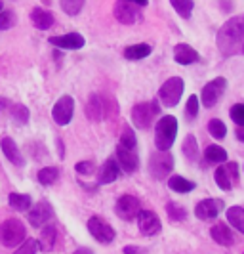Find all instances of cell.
<instances>
[{"label":"cell","mask_w":244,"mask_h":254,"mask_svg":"<svg viewBox=\"0 0 244 254\" xmlns=\"http://www.w3.org/2000/svg\"><path fill=\"white\" fill-rule=\"evenodd\" d=\"M216 44H218L219 52L223 56H233L237 48L244 44V13L243 15H235L231 19H227L221 29L218 31L216 37Z\"/></svg>","instance_id":"obj_1"},{"label":"cell","mask_w":244,"mask_h":254,"mask_svg":"<svg viewBox=\"0 0 244 254\" xmlns=\"http://www.w3.org/2000/svg\"><path fill=\"white\" fill-rule=\"evenodd\" d=\"M178 136V119L166 115L154 125V145L158 151H170Z\"/></svg>","instance_id":"obj_2"},{"label":"cell","mask_w":244,"mask_h":254,"mask_svg":"<svg viewBox=\"0 0 244 254\" xmlns=\"http://www.w3.org/2000/svg\"><path fill=\"white\" fill-rule=\"evenodd\" d=\"M27 229L21 220L17 218H8L0 224V245L6 249H15L25 241Z\"/></svg>","instance_id":"obj_3"},{"label":"cell","mask_w":244,"mask_h":254,"mask_svg":"<svg viewBox=\"0 0 244 254\" xmlns=\"http://www.w3.org/2000/svg\"><path fill=\"white\" fill-rule=\"evenodd\" d=\"M160 113V105L156 100L153 102H143V103H136L132 107V123L138 128H149L154 123V117Z\"/></svg>","instance_id":"obj_4"},{"label":"cell","mask_w":244,"mask_h":254,"mask_svg":"<svg viewBox=\"0 0 244 254\" xmlns=\"http://www.w3.org/2000/svg\"><path fill=\"white\" fill-rule=\"evenodd\" d=\"M185 90V82L181 76H172L158 90V100L164 107H176L180 103L181 96Z\"/></svg>","instance_id":"obj_5"},{"label":"cell","mask_w":244,"mask_h":254,"mask_svg":"<svg viewBox=\"0 0 244 254\" xmlns=\"http://www.w3.org/2000/svg\"><path fill=\"white\" fill-rule=\"evenodd\" d=\"M174 170V157L168 151L153 153L149 157V174L154 180H166Z\"/></svg>","instance_id":"obj_6"},{"label":"cell","mask_w":244,"mask_h":254,"mask_svg":"<svg viewBox=\"0 0 244 254\" xmlns=\"http://www.w3.org/2000/svg\"><path fill=\"white\" fill-rule=\"evenodd\" d=\"M225 90H227V78L225 76H216L214 80H210L202 88V92H200V103L204 105L206 109L216 107L219 100L223 98Z\"/></svg>","instance_id":"obj_7"},{"label":"cell","mask_w":244,"mask_h":254,"mask_svg":"<svg viewBox=\"0 0 244 254\" xmlns=\"http://www.w3.org/2000/svg\"><path fill=\"white\" fill-rule=\"evenodd\" d=\"M142 6L134 4V2H128V0H116L115 8H113V15L118 23L122 25H134L138 21H142Z\"/></svg>","instance_id":"obj_8"},{"label":"cell","mask_w":244,"mask_h":254,"mask_svg":"<svg viewBox=\"0 0 244 254\" xmlns=\"http://www.w3.org/2000/svg\"><path fill=\"white\" fill-rule=\"evenodd\" d=\"M214 180H216V184H218L219 190L231 191L233 186L239 184V165L233 163V161L225 163V165H221L219 168H216Z\"/></svg>","instance_id":"obj_9"},{"label":"cell","mask_w":244,"mask_h":254,"mask_svg":"<svg viewBox=\"0 0 244 254\" xmlns=\"http://www.w3.org/2000/svg\"><path fill=\"white\" fill-rule=\"evenodd\" d=\"M88 231H90L92 237L99 243L107 245V243L115 241V229H113V226L99 216H92L88 220Z\"/></svg>","instance_id":"obj_10"},{"label":"cell","mask_w":244,"mask_h":254,"mask_svg":"<svg viewBox=\"0 0 244 254\" xmlns=\"http://www.w3.org/2000/svg\"><path fill=\"white\" fill-rule=\"evenodd\" d=\"M140 210H142V204H140V199L138 197H134V195H120L118 197V201L115 204V212L118 218H122V220H134V218H138L140 214Z\"/></svg>","instance_id":"obj_11"},{"label":"cell","mask_w":244,"mask_h":254,"mask_svg":"<svg viewBox=\"0 0 244 254\" xmlns=\"http://www.w3.org/2000/svg\"><path fill=\"white\" fill-rule=\"evenodd\" d=\"M73 115H75V100H73L71 96H61V98L55 102L53 109H51L53 121H55L59 127H67V125L71 123Z\"/></svg>","instance_id":"obj_12"},{"label":"cell","mask_w":244,"mask_h":254,"mask_svg":"<svg viewBox=\"0 0 244 254\" xmlns=\"http://www.w3.org/2000/svg\"><path fill=\"white\" fill-rule=\"evenodd\" d=\"M27 212H29V214H27V220H29V224H31L33 228H44L51 218H53V208H51V204L46 203V201H40V203H37L35 206H31Z\"/></svg>","instance_id":"obj_13"},{"label":"cell","mask_w":244,"mask_h":254,"mask_svg":"<svg viewBox=\"0 0 244 254\" xmlns=\"http://www.w3.org/2000/svg\"><path fill=\"white\" fill-rule=\"evenodd\" d=\"M225 208V203L223 199H216V197H210V199H204L195 206V216L198 220H214L221 214V210Z\"/></svg>","instance_id":"obj_14"},{"label":"cell","mask_w":244,"mask_h":254,"mask_svg":"<svg viewBox=\"0 0 244 254\" xmlns=\"http://www.w3.org/2000/svg\"><path fill=\"white\" fill-rule=\"evenodd\" d=\"M86 117L94 121V123H99L105 117H111L109 115V107H107V102L105 98L99 96V94H92L86 102Z\"/></svg>","instance_id":"obj_15"},{"label":"cell","mask_w":244,"mask_h":254,"mask_svg":"<svg viewBox=\"0 0 244 254\" xmlns=\"http://www.w3.org/2000/svg\"><path fill=\"white\" fill-rule=\"evenodd\" d=\"M138 226H140V231L147 237H153L156 233H160L162 229V222L160 218L154 214L153 210H140L138 214Z\"/></svg>","instance_id":"obj_16"},{"label":"cell","mask_w":244,"mask_h":254,"mask_svg":"<svg viewBox=\"0 0 244 254\" xmlns=\"http://www.w3.org/2000/svg\"><path fill=\"white\" fill-rule=\"evenodd\" d=\"M48 42L51 46H55L57 50H80L86 44V40L80 33H67V35H59V37H50Z\"/></svg>","instance_id":"obj_17"},{"label":"cell","mask_w":244,"mask_h":254,"mask_svg":"<svg viewBox=\"0 0 244 254\" xmlns=\"http://www.w3.org/2000/svg\"><path fill=\"white\" fill-rule=\"evenodd\" d=\"M116 159H118L120 168L124 172H128V174L136 172L138 166H140V157H138L136 149H126L122 145H116Z\"/></svg>","instance_id":"obj_18"},{"label":"cell","mask_w":244,"mask_h":254,"mask_svg":"<svg viewBox=\"0 0 244 254\" xmlns=\"http://www.w3.org/2000/svg\"><path fill=\"white\" fill-rule=\"evenodd\" d=\"M0 149H2V153L6 155V159H8L13 166H17V168H23V166H25L23 155H21L19 147L15 145V141H13L10 136H4V138L0 140Z\"/></svg>","instance_id":"obj_19"},{"label":"cell","mask_w":244,"mask_h":254,"mask_svg":"<svg viewBox=\"0 0 244 254\" xmlns=\"http://www.w3.org/2000/svg\"><path fill=\"white\" fill-rule=\"evenodd\" d=\"M174 60H176V64L180 65H193L196 62H200V54L195 50L193 46H189L185 42H180L174 48Z\"/></svg>","instance_id":"obj_20"},{"label":"cell","mask_w":244,"mask_h":254,"mask_svg":"<svg viewBox=\"0 0 244 254\" xmlns=\"http://www.w3.org/2000/svg\"><path fill=\"white\" fill-rule=\"evenodd\" d=\"M120 174V165L115 159H107L101 165L99 172H98V186H109L113 184Z\"/></svg>","instance_id":"obj_21"},{"label":"cell","mask_w":244,"mask_h":254,"mask_svg":"<svg viewBox=\"0 0 244 254\" xmlns=\"http://www.w3.org/2000/svg\"><path fill=\"white\" fill-rule=\"evenodd\" d=\"M210 237L218 243V245H221V247H231L233 243H235L233 229L229 228L227 224H223V222H219V224H214V226H212V229H210Z\"/></svg>","instance_id":"obj_22"},{"label":"cell","mask_w":244,"mask_h":254,"mask_svg":"<svg viewBox=\"0 0 244 254\" xmlns=\"http://www.w3.org/2000/svg\"><path fill=\"white\" fill-rule=\"evenodd\" d=\"M31 21H33V25L40 29V31H48L51 25H53V13L50 10H46V8H33L31 10Z\"/></svg>","instance_id":"obj_23"},{"label":"cell","mask_w":244,"mask_h":254,"mask_svg":"<svg viewBox=\"0 0 244 254\" xmlns=\"http://www.w3.org/2000/svg\"><path fill=\"white\" fill-rule=\"evenodd\" d=\"M151 52H153V46H151V44L140 42V44L126 46V48H124V58L130 60V62H138V60H143V58H149Z\"/></svg>","instance_id":"obj_24"},{"label":"cell","mask_w":244,"mask_h":254,"mask_svg":"<svg viewBox=\"0 0 244 254\" xmlns=\"http://www.w3.org/2000/svg\"><path fill=\"white\" fill-rule=\"evenodd\" d=\"M55 237H57V229L53 226H44V229L40 231L39 239V251L42 253H51L53 245H55Z\"/></svg>","instance_id":"obj_25"},{"label":"cell","mask_w":244,"mask_h":254,"mask_svg":"<svg viewBox=\"0 0 244 254\" xmlns=\"http://www.w3.org/2000/svg\"><path fill=\"white\" fill-rule=\"evenodd\" d=\"M8 204L17 212H27L33 206V199H31V195H25V193H10Z\"/></svg>","instance_id":"obj_26"},{"label":"cell","mask_w":244,"mask_h":254,"mask_svg":"<svg viewBox=\"0 0 244 254\" xmlns=\"http://www.w3.org/2000/svg\"><path fill=\"white\" fill-rule=\"evenodd\" d=\"M168 188L176 193H191V191L196 188L193 180H187L183 176H170L168 178Z\"/></svg>","instance_id":"obj_27"},{"label":"cell","mask_w":244,"mask_h":254,"mask_svg":"<svg viewBox=\"0 0 244 254\" xmlns=\"http://www.w3.org/2000/svg\"><path fill=\"white\" fill-rule=\"evenodd\" d=\"M225 216H227L229 226L235 228L237 231H241L244 235V208L243 206H229Z\"/></svg>","instance_id":"obj_28"},{"label":"cell","mask_w":244,"mask_h":254,"mask_svg":"<svg viewBox=\"0 0 244 254\" xmlns=\"http://www.w3.org/2000/svg\"><path fill=\"white\" fill-rule=\"evenodd\" d=\"M181 153H183V155H185V159H187V161H191V163L198 161V155H200V151H198V141H196V138H195L193 134L185 136L183 145H181Z\"/></svg>","instance_id":"obj_29"},{"label":"cell","mask_w":244,"mask_h":254,"mask_svg":"<svg viewBox=\"0 0 244 254\" xmlns=\"http://www.w3.org/2000/svg\"><path fill=\"white\" fill-rule=\"evenodd\" d=\"M204 159L210 165H221V163H227V151L221 145H208L204 151Z\"/></svg>","instance_id":"obj_30"},{"label":"cell","mask_w":244,"mask_h":254,"mask_svg":"<svg viewBox=\"0 0 244 254\" xmlns=\"http://www.w3.org/2000/svg\"><path fill=\"white\" fill-rule=\"evenodd\" d=\"M37 178L42 186H51V184H55L57 178H59V168L57 166H46V168H40L39 174H37Z\"/></svg>","instance_id":"obj_31"},{"label":"cell","mask_w":244,"mask_h":254,"mask_svg":"<svg viewBox=\"0 0 244 254\" xmlns=\"http://www.w3.org/2000/svg\"><path fill=\"white\" fill-rule=\"evenodd\" d=\"M170 4L183 19H189L195 10V0H170Z\"/></svg>","instance_id":"obj_32"},{"label":"cell","mask_w":244,"mask_h":254,"mask_svg":"<svg viewBox=\"0 0 244 254\" xmlns=\"http://www.w3.org/2000/svg\"><path fill=\"white\" fill-rule=\"evenodd\" d=\"M208 132H210V136L214 140H223L227 136V127H225V123L221 119H212L208 123Z\"/></svg>","instance_id":"obj_33"},{"label":"cell","mask_w":244,"mask_h":254,"mask_svg":"<svg viewBox=\"0 0 244 254\" xmlns=\"http://www.w3.org/2000/svg\"><path fill=\"white\" fill-rule=\"evenodd\" d=\"M84 2H86V0H59V6H61V10H63L67 15L75 17V15H78L80 10L84 8Z\"/></svg>","instance_id":"obj_34"},{"label":"cell","mask_w":244,"mask_h":254,"mask_svg":"<svg viewBox=\"0 0 244 254\" xmlns=\"http://www.w3.org/2000/svg\"><path fill=\"white\" fill-rule=\"evenodd\" d=\"M12 121L15 125H19V127H23V125L29 123V109L23 103H17V105L12 107Z\"/></svg>","instance_id":"obj_35"},{"label":"cell","mask_w":244,"mask_h":254,"mask_svg":"<svg viewBox=\"0 0 244 254\" xmlns=\"http://www.w3.org/2000/svg\"><path fill=\"white\" fill-rule=\"evenodd\" d=\"M118 145H122V147H126V149H136V145H138V140H136V134H134V130L128 127V125H124L122 127V134H120V143Z\"/></svg>","instance_id":"obj_36"},{"label":"cell","mask_w":244,"mask_h":254,"mask_svg":"<svg viewBox=\"0 0 244 254\" xmlns=\"http://www.w3.org/2000/svg\"><path fill=\"white\" fill-rule=\"evenodd\" d=\"M166 212H168V218H170L172 222H183V220L187 218V210L176 203H168Z\"/></svg>","instance_id":"obj_37"},{"label":"cell","mask_w":244,"mask_h":254,"mask_svg":"<svg viewBox=\"0 0 244 254\" xmlns=\"http://www.w3.org/2000/svg\"><path fill=\"white\" fill-rule=\"evenodd\" d=\"M39 253V241L37 239H25L13 254H37Z\"/></svg>","instance_id":"obj_38"},{"label":"cell","mask_w":244,"mask_h":254,"mask_svg":"<svg viewBox=\"0 0 244 254\" xmlns=\"http://www.w3.org/2000/svg\"><path fill=\"white\" fill-rule=\"evenodd\" d=\"M15 13L12 10H2L0 12V31H8V29H12L15 25Z\"/></svg>","instance_id":"obj_39"},{"label":"cell","mask_w":244,"mask_h":254,"mask_svg":"<svg viewBox=\"0 0 244 254\" xmlns=\"http://www.w3.org/2000/svg\"><path fill=\"white\" fill-rule=\"evenodd\" d=\"M185 117L189 121H195L198 117V96H189L187 105H185Z\"/></svg>","instance_id":"obj_40"},{"label":"cell","mask_w":244,"mask_h":254,"mask_svg":"<svg viewBox=\"0 0 244 254\" xmlns=\"http://www.w3.org/2000/svg\"><path fill=\"white\" fill-rule=\"evenodd\" d=\"M229 115L237 127H244V103H235L229 109Z\"/></svg>","instance_id":"obj_41"},{"label":"cell","mask_w":244,"mask_h":254,"mask_svg":"<svg viewBox=\"0 0 244 254\" xmlns=\"http://www.w3.org/2000/svg\"><path fill=\"white\" fill-rule=\"evenodd\" d=\"M75 170L78 174H92L94 172V163L92 161H80L75 165Z\"/></svg>","instance_id":"obj_42"},{"label":"cell","mask_w":244,"mask_h":254,"mask_svg":"<svg viewBox=\"0 0 244 254\" xmlns=\"http://www.w3.org/2000/svg\"><path fill=\"white\" fill-rule=\"evenodd\" d=\"M235 136H237V140L244 143V127H237V130H235Z\"/></svg>","instance_id":"obj_43"},{"label":"cell","mask_w":244,"mask_h":254,"mask_svg":"<svg viewBox=\"0 0 244 254\" xmlns=\"http://www.w3.org/2000/svg\"><path fill=\"white\" fill-rule=\"evenodd\" d=\"M73 254H94L92 253V249H86V247H80V249H77Z\"/></svg>","instance_id":"obj_44"},{"label":"cell","mask_w":244,"mask_h":254,"mask_svg":"<svg viewBox=\"0 0 244 254\" xmlns=\"http://www.w3.org/2000/svg\"><path fill=\"white\" fill-rule=\"evenodd\" d=\"M124 254H138V247H126Z\"/></svg>","instance_id":"obj_45"},{"label":"cell","mask_w":244,"mask_h":254,"mask_svg":"<svg viewBox=\"0 0 244 254\" xmlns=\"http://www.w3.org/2000/svg\"><path fill=\"white\" fill-rule=\"evenodd\" d=\"M128 2H134V4H138V6H147L149 4V0H128Z\"/></svg>","instance_id":"obj_46"},{"label":"cell","mask_w":244,"mask_h":254,"mask_svg":"<svg viewBox=\"0 0 244 254\" xmlns=\"http://www.w3.org/2000/svg\"><path fill=\"white\" fill-rule=\"evenodd\" d=\"M6 105H8V100L6 98H0V113L6 109Z\"/></svg>","instance_id":"obj_47"},{"label":"cell","mask_w":244,"mask_h":254,"mask_svg":"<svg viewBox=\"0 0 244 254\" xmlns=\"http://www.w3.org/2000/svg\"><path fill=\"white\" fill-rule=\"evenodd\" d=\"M0 12H2V0H0Z\"/></svg>","instance_id":"obj_48"},{"label":"cell","mask_w":244,"mask_h":254,"mask_svg":"<svg viewBox=\"0 0 244 254\" xmlns=\"http://www.w3.org/2000/svg\"><path fill=\"white\" fill-rule=\"evenodd\" d=\"M241 50H243V54H244V44H243V48H241Z\"/></svg>","instance_id":"obj_49"},{"label":"cell","mask_w":244,"mask_h":254,"mask_svg":"<svg viewBox=\"0 0 244 254\" xmlns=\"http://www.w3.org/2000/svg\"><path fill=\"white\" fill-rule=\"evenodd\" d=\"M243 254H244V253H243Z\"/></svg>","instance_id":"obj_50"}]
</instances>
